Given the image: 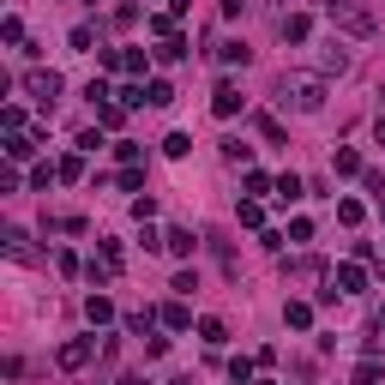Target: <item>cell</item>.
<instances>
[{"mask_svg":"<svg viewBox=\"0 0 385 385\" xmlns=\"http://www.w3.org/2000/svg\"><path fill=\"white\" fill-rule=\"evenodd\" d=\"M283 103H295V108H307V115H313V108H319V103H326V78H313V73H295V78H283Z\"/></svg>","mask_w":385,"mask_h":385,"instance_id":"obj_1","label":"cell"},{"mask_svg":"<svg viewBox=\"0 0 385 385\" xmlns=\"http://www.w3.org/2000/svg\"><path fill=\"white\" fill-rule=\"evenodd\" d=\"M326 18H331V24H343L349 36H373V18L361 13L356 0H326Z\"/></svg>","mask_w":385,"mask_h":385,"instance_id":"obj_2","label":"cell"},{"mask_svg":"<svg viewBox=\"0 0 385 385\" xmlns=\"http://www.w3.org/2000/svg\"><path fill=\"white\" fill-rule=\"evenodd\" d=\"M361 283H368V277H361V265H337V277H331V289H343V295H356Z\"/></svg>","mask_w":385,"mask_h":385,"instance_id":"obj_3","label":"cell"},{"mask_svg":"<svg viewBox=\"0 0 385 385\" xmlns=\"http://www.w3.org/2000/svg\"><path fill=\"white\" fill-rule=\"evenodd\" d=\"M24 90H30V97H43V103H48V97H55V90H60V78H55V73H30V78H24Z\"/></svg>","mask_w":385,"mask_h":385,"instance_id":"obj_4","label":"cell"},{"mask_svg":"<svg viewBox=\"0 0 385 385\" xmlns=\"http://www.w3.org/2000/svg\"><path fill=\"white\" fill-rule=\"evenodd\" d=\"M241 108V90L235 85H217V115H235Z\"/></svg>","mask_w":385,"mask_h":385,"instance_id":"obj_5","label":"cell"},{"mask_svg":"<svg viewBox=\"0 0 385 385\" xmlns=\"http://www.w3.org/2000/svg\"><path fill=\"white\" fill-rule=\"evenodd\" d=\"M145 103H150V108H163V103H175V90L157 78V85H145Z\"/></svg>","mask_w":385,"mask_h":385,"instance_id":"obj_6","label":"cell"},{"mask_svg":"<svg viewBox=\"0 0 385 385\" xmlns=\"http://www.w3.org/2000/svg\"><path fill=\"white\" fill-rule=\"evenodd\" d=\"M60 361H66V368H85V361H90V343H66V349H60Z\"/></svg>","mask_w":385,"mask_h":385,"instance_id":"obj_7","label":"cell"},{"mask_svg":"<svg viewBox=\"0 0 385 385\" xmlns=\"http://www.w3.org/2000/svg\"><path fill=\"white\" fill-rule=\"evenodd\" d=\"M163 241H169V253H192V235H187V229H169Z\"/></svg>","mask_w":385,"mask_h":385,"instance_id":"obj_8","label":"cell"},{"mask_svg":"<svg viewBox=\"0 0 385 385\" xmlns=\"http://www.w3.org/2000/svg\"><path fill=\"white\" fill-rule=\"evenodd\" d=\"M337 175H361V157H356V150H337Z\"/></svg>","mask_w":385,"mask_h":385,"instance_id":"obj_9","label":"cell"},{"mask_svg":"<svg viewBox=\"0 0 385 385\" xmlns=\"http://www.w3.org/2000/svg\"><path fill=\"white\" fill-rule=\"evenodd\" d=\"M163 319H169L175 331H187V326H192V313H187V307H163Z\"/></svg>","mask_w":385,"mask_h":385,"instance_id":"obj_10","label":"cell"},{"mask_svg":"<svg viewBox=\"0 0 385 385\" xmlns=\"http://www.w3.org/2000/svg\"><path fill=\"white\" fill-rule=\"evenodd\" d=\"M356 385H379V361H361V368H356Z\"/></svg>","mask_w":385,"mask_h":385,"instance_id":"obj_11","label":"cell"},{"mask_svg":"<svg viewBox=\"0 0 385 385\" xmlns=\"http://www.w3.org/2000/svg\"><path fill=\"white\" fill-rule=\"evenodd\" d=\"M379 337H385V307H379Z\"/></svg>","mask_w":385,"mask_h":385,"instance_id":"obj_12","label":"cell"}]
</instances>
